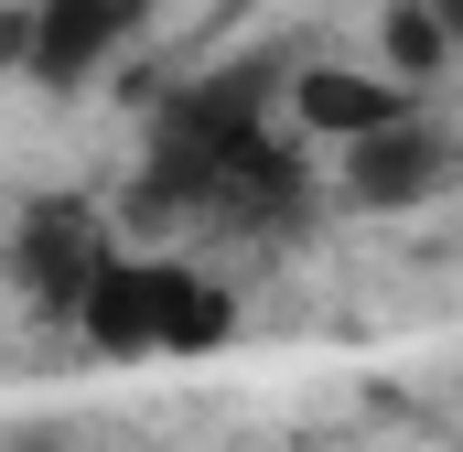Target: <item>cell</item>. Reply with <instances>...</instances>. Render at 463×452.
Returning <instances> with one entry per match:
<instances>
[{
	"label": "cell",
	"mask_w": 463,
	"mask_h": 452,
	"mask_svg": "<svg viewBox=\"0 0 463 452\" xmlns=\"http://www.w3.org/2000/svg\"><path fill=\"white\" fill-rule=\"evenodd\" d=\"M227 291L173 259H109L87 291V334L109 355H194V344H227Z\"/></svg>",
	"instance_id": "1"
},
{
	"label": "cell",
	"mask_w": 463,
	"mask_h": 452,
	"mask_svg": "<svg viewBox=\"0 0 463 452\" xmlns=\"http://www.w3.org/2000/svg\"><path fill=\"white\" fill-rule=\"evenodd\" d=\"M129 33H140V0H33L22 54H33V76H43V87H76V76H98V65H109Z\"/></svg>",
	"instance_id": "2"
},
{
	"label": "cell",
	"mask_w": 463,
	"mask_h": 452,
	"mask_svg": "<svg viewBox=\"0 0 463 452\" xmlns=\"http://www.w3.org/2000/svg\"><path fill=\"white\" fill-rule=\"evenodd\" d=\"M118 248L98 237V226L76 216V205H54V216H33L22 226V248H11V269L54 302V313H87V291H98V269H109Z\"/></svg>",
	"instance_id": "3"
},
{
	"label": "cell",
	"mask_w": 463,
	"mask_h": 452,
	"mask_svg": "<svg viewBox=\"0 0 463 452\" xmlns=\"http://www.w3.org/2000/svg\"><path fill=\"white\" fill-rule=\"evenodd\" d=\"M291 108L313 140H366V129H399L410 118V87L399 76H345V65H313L302 87H291Z\"/></svg>",
	"instance_id": "4"
},
{
	"label": "cell",
	"mask_w": 463,
	"mask_h": 452,
	"mask_svg": "<svg viewBox=\"0 0 463 452\" xmlns=\"http://www.w3.org/2000/svg\"><path fill=\"white\" fill-rule=\"evenodd\" d=\"M431 173H442V162H431V140H420L410 118H399V129L345 140V184L366 194V205H420V194H431Z\"/></svg>",
	"instance_id": "5"
},
{
	"label": "cell",
	"mask_w": 463,
	"mask_h": 452,
	"mask_svg": "<svg viewBox=\"0 0 463 452\" xmlns=\"http://www.w3.org/2000/svg\"><path fill=\"white\" fill-rule=\"evenodd\" d=\"M442 54H453L442 11H431V0H399V11H388V65H399V76H431Z\"/></svg>",
	"instance_id": "6"
},
{
	"label": "cell",
	"mask_w": 463,
	"mask_h": 452,
	"mask_svg": "<svg viewBox=\"0 0 463 452\" xmlns=\"http://www.w3.org/2000/svg\"><path fill=\"white\" fill-rule=\"evenodd\" d=\"M431 11H442V33H453V54H463V0H431Z\"/></svg>",
	"instance_id": "7"
}]
</instances>
